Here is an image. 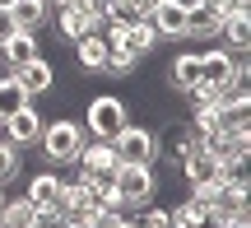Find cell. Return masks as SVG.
<instances>
[{"label": "cell", "instance_id": "8", "mask_svg": "<svg viewBox=\"0 0 251 228\" xmlns=\"http://www.w3.org/2000/svg\"><path fill=\"white\" fill-rule=\"evenodd\" d=\"M0 126H5V140H9V145H19V149H24V145H37V135H42V126H47V121L37 117V112H33V102H28V107H19L14 117H5Z\"/></svg>", "mask_w": 251, "mask_h": 228}, {"label": "cell", "instance_id": "6", "mask_svg": "<svg viewBox=\"0 0 251 228\" xmlns=\"http://www.w3.org/2000/svg\"><path fill=\"white\" fill-rule=\"evenodd\" d=\"M75 168H79L84 182H112V177H117V168H121V158H117V149H112L107 140H93V145L79 149Z\"/></svg>", "mask_w": 251, "mask_h": 228}, {"label": "cell", "instance_id": "28", "mask_svg": "<svg viewBox=\"0 0 251 228\" xmlns=\"http://www.w3.org/2000/svg\"><path fill=\"white\" fill-rule=\"evenodd\" d=\"M9 5H14V0H0V9H9Z\"/></svg>", "mask_w": 251, "mask_h": 228}, {"label": "cell", "instance_id": "12", "mask_svg": "<svg viewBox=\"0 0 251 228\" xmlns=\"http://www.w3.org/2000/svg\"><path fill=\"white\" fill-rule=\"evenodd\" d=\"M24 201L33 205V210H47V205H56V201H61V177H56V173H33V177H28Z\"/></svg>", "mask_w": 251, "mask_h": 228}, {"label": "cell", "instance_id": "13", "mask_svg": "<svg viewBox=\"0 0 251 228\" xmlns=\"http://www.w3.org/2000/svg\"><path fill=\"white\" fill-rule=\"evenodd\" d=\"M214 37H224L228 47L247 51V42H251V14H247V9H228V14L219 19V33Z\"/></svg>", "mask_w": 251, "mask_h": 228}, {"label": "cell", "instance_id": "2", "mask_svg": "<svg viewBox=\"0 0 251 228\" xmlns=\"http://www.w3.org/2000/svg\"><path fill=\"white\" fill-rule=\"evenodd\" d=\"M130 126V107H126L121 98H112V93H102V98L89 102V112H84V130H89L93 140H112L117 130Z\"/></svg>", "mask_w": 251, "mask_h": 228}, {"label": "cell", "instance_id": "23", "mask_svg": "<svg viewBox=\"0 0 251 228\" xmlns=\"http://www.w3.org/2000/svg\"><path fill=\"white\" fill-rule=\"evenodd\" d=\"M196 228H228V219H224V214H219V210H200Z\"/></svg>", "mask_w": 251, "mask_h": 228}, {"label": "cell", "instance_id": "25", "mask_svg": "<svg viewBox=\"0 0 251 228\" xmlns=\"http://www.w3.org/2000/svg\"><path fill=\"white\" fill-rule=\"evenodd\" d=\"M19 28H14V19H9V9H0V42H5V37H14Z\"/></svg>", "mask_w": 251, "mask_h": 228}, {"label": "cell", "instance_id": "22", "mask_svg": "<svg viewBox=\"0 0 251 228\" xmlns=\"http://www.w3.org/2000/svg\"><path fill=\"white\" fill-rule=\"evenodd\" d=\"M135 224H140V228H172V224H168V210H153V205H144Z\"/></svg>", "mask_w": 251, "mask_h": 228}, {"label": "cell", "instance_id": "4", "mask_svg": "<svg viewBox=\"0 0 251 228\" xmlns=\"http://www.w3.org/2000/svg\"><path fill=\"white\" fill-rule=\"evenodd\" d=\"M107 145L117 149V158H121V163L158 168V135H153V130H144V126H126V130H117Z\"/></svg>", "mask_w": 251, "mask_h": 228}, {"label": "cell", "instance_id": "26", "mask_svg": "<svg viewBox=\"0 0 251 228\" xmlns=\"http://www.w3.org/2000/svg\"><path fill=\"white\" fill-rule=\"evenodd\" d=\"M214 9H219V19H224V14H228V9H247V0H219V5H214Z\"/></svg>", "mask_w": 251, "mask_h": 228}, {"label": "cell", "instance_id": "3", "mask_svg": "<svg viewBox=\"0 0 251 228\" xmlns=\"http://www.w3.org/2000/svg\"><path fill=\"white\" fill-rule=\"evenodd\" d=\"M37 145H42V154L51 158V163H75L84 149V126H75V121H51V126H42V135H37Z\"/></svg>", "mask_w": 251, "mask_h": 228}, {"label": "cell", "instance_id": "19", "mask_svg": "<svg viewBox=\"0 0 251 228\" xmlns=\"http://www.w3.org/2000/svg\"><path fill=\"white\" fill-rule=\"evenodd\" d=\"M33 205L28 201H5L0 205V228H33Z\"/></svg>", "mask_w": 251, "mask_h": 228}, {"label": "cell", "instance_id": "5", "mask_svg": "<svg viewBox=\"0 0 251 228\" xmlns=\"http://www.w3.org/2000/svg\"><path fill=\"white\" fill-rule=\"evenodd\" d=\"M107 47L112 51H126L130 61H140V56H149V47L158 42V33H153V24L149 19H135V24H117V28H107Z\"/></svg>", "mask_w": 251, "mask_h": 228}, {"label": "cell", "instance_id": "20", "mask_svg": "<svg viewBox=\"0 0 251 228\" xmlns=\"http://www.w3.org/2000/svg\"><path fill=\"white\" fill-rule=\"evenodd\" d=\"M200 210H205V205L191 196V201H181V205H172V210H168V224H172V228H196Z\"/></svg>", "mask_w": 251, "mask_h": 228}, {"label": "cell", "instance_id": "1", "mask_svg": "<svg viewBox=\"0 0 251 228\" xmlns=\"http://www.w3.org/2000/svg\"><path fill=\"white\" fill-rule=\"evenodd\" d=\"M112 182H117L126 210H144V205H153V196H158V173L144 168V163H121Z\"/></svg>", "mask_w": 251, "mask_h": 228}, {"label": "cell", "instance_id": "24", "mask_svg": "<svg viewBox=\"0 0 251 228\" xmlns=\"http://www.w3.org/2000/svg\"><path fill=\"white\" fill-rule=\"evenodd\" d=\"M65 5H75L79 14H93V19H98V5H102V0H65Z\"/></svg>", "mask_w": 251, "mask_h": 228}, {"label": "cell", "instance_id": "27", "mask_svg": "<svg viewBox=\"0 0 251 228\" xmlns=\"http://www.w3.org/2000/svg\"><path fill=\"white\" fill-rule=\"evenodd\" d=\"M130 5H135V9H140V14H144V19H149V9H153V5H158V0H130Z\"/></svg>", "mask_w": 251, "mask_h": 228}, {"label": "cell", "instance_id": "29", "mask_svg": "<svg viewBox=\"0 0 251 228\" xmlns=\"http://www.w3.org/2000/svg\"><path fill=\"white\" fill-rule=\"evenodd\" d=\"M0 205H5V186H0Z\"/></svg>", "mask_w": 251, "mask_h": 228}, {"label": "cell", "instance_id": "10", "mask_svg": "<svg viewBox=\"0 0 251 228\" xmlns=\"http://www.w3.org/2000/svg\"><path fill=\"white\" fill-rule=\"evenodd\" d=\"M56 28H61V37L65 42H79V37H89V33H102V24L93 14H79L75 5H61V14H56Z\"/></svg>", "mask_w": 251, "mask_h": 228}, {"label": "cell", "instance_id": "15", "mask_svg": "<svg viewBox=\"0 0 251 228\" xmlns=\"http://www.w3.org/2000/svg\"><path fill=\"white\" fill-rule=\"evenodd\" d=\"M168 79H172V89L191 93V89L200 84V51H181L177 61L168 65Z\"/></svg>", "mask_w": 251, "mask_h": 228}, {"label": "cell", "instance_id": "17", "mask_svg": "<svg viewBox=\"0 0 251 228\" xmlns=\"http://www.w3.org/2000/svg\"><path fill=\"white\" fill-rule=\"evenodd\" d=\"M219 33V14L205 0H191L186 5V37H214Z\"/></svg>", "mask_w": 251, "mask_h": 228}, {"label": "cell", "instance_id": "16", "mask_svg": "<svg viewBox=\"0 0 251 228\" xmlns=\"http://www.w3.org/2000/svg\"><path fill=\"white\" fill-rule=\"evenodd\" d=\"M9 19H14L19 33H37L47 24V0H14L9 5Z\"/></svg>", "mask_w": 251, "mask_h": 228}, {"label": "cell", "instance_id": "18", "mask_svg": "<svg viewBox=\"0 0 251 228\" xmlns=\"http://www.w3.org/2000/svg\"><path fill=\"white\" fill-rule=\"evenodd\" d=\"M28 102H33V98L24 93L19 75H14V70H9V75H0V121H5V117H14V112H19V107H28Z\"/></svg>", "mask_w": 251, "mask_h": 228}, {"label": "cell", "instance_id": "9", "mask_svg": "<svg viewBox=\"0 0 251 228\" xmlns=\"http://www.w3.org/2000/svg\"><path fill=\"white\" fill-rule=\"evenodd\" d=\"M42 56V47H37V33H14L0 42V61L9 65V70H24L28 61H37Z\"/></svg>", "mask_w": 251, "mask_h": 228}, {"label": "cell", "instance_id": "7", "mask_svg": "<svg viewBox=\"0 0 251 228\" xmlns=\"http://www.w3.org/2000/svg\"><path fill=\"white\" fill-rule=\"evenodd\" d=\"M186 5L191 0H158L149 9V24L158 37H186Z\"/></svg>", "mask_w": 251, "mask_h": 228}, {"label": "cell", "instance_id": "21", "mask_svg": "<svg viewBox=\"0 0 251 228\" xmlns=\"http://www.w3.org/2000/svg\"><path fill=\"white\" fill-rule=\"evenodd\" d=\"M9 177H19V145L0 140V186H5Z\"/></svg>", "mask_w": 251, "mask_h": 228}, {"label": "cell", "instance_id": "30", "mask_svg": "<svg viewBox=\"0 0 251 228\" xmlns=\"http://www.w3.org/2000/svg\"><path fill=\"white\" fill-rule=\"evenodd\" d=\"M56 5H65V0H56Z\"/></svg>", "mask_w": 251, "mask_h": 228}, {"label": "cell", "instance_id": "11", "mask_svg": "<svg viewBox=\"0 0 251 228\" xmlns=\"http://www.w3.org/2000/svg\"><path fill=\"white\" fill-rule=\"evenodd\" d=\"M14 75H19V84H24L28 98H37V93H51V84H56V70H51V61H47V56L28 61L24 70H14Z\"/></svg>", "mask_w": 251, "mask_h": 228}, {"label": "cell", "instance_id": "14", "mask_svg": "<svg viewBox=\"0 0 251 228\" xmlns=\"http://www.w3.org/2000/svg\"><path fill=\"white\" fill-rule=\"evenodd\" d=\"M107 56H112V47H107V37H102V33H89V37L75 42V61H79L84 70H102Z\"/></svg>", "mask_w": 251, "mask_h": 228}]
</instances>
